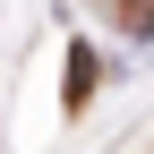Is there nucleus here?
<instances>
[{"mask_svg":"<svg viewBox=\"0 0 154 154\" xmlns=\"http://www.w3.org/2000/svg\"><path fill=\"white\" fill-rule=\"evenodd\" d=\"M60 94H69V111L94 103V51H86V43H69V86H60Z\"/></svg>","mask_w":154,"mask_h":154,"instance_id":"nucleus-1","label":"nucleus"}]
</instances>
